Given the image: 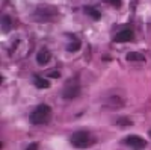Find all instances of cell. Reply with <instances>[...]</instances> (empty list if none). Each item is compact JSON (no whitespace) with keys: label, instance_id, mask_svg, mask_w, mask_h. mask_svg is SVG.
<instances>
[{"label":"cell","instance_id":"30bf717a","mask_svg":"<svg viewBox=\"0 0 151 150\" xmlns=\"http://www.w3.org/2000/svg\"><path fill=\"white\" fill-rule=\"evenodd\" d=\"M33 85L36 86V88H40V90H45V88L50 86V82L47 79L41 78V76H35L33 78Z\"/></svg>","mask_w":151,"mask_h":150},{"label":"cell","instance_id":"ba28073f","mask_svg":"<svg viewBox=\"0 0 151 150\" xmlns=\"http://www.w3.org/2000/svg\"><path fill=\"white\" fill-rule=\"evenodd\" d=\"M83 12H85V14H88V15H89L92 20H95V21L101 20V14H100V11L95 9L94 6H85V8H83Z\"/></svg>","mask_w":151,"mask_h":150},{"label":"cell","instance_id":"277c9868","mask_svg":"<svg viewBox=\"0 0 151 150\" xmlns=\"http://www.w3.org/2000/svg\"><path fill=\"white\" fill-rule=\"evenodd\" d=\"M80 94V83L77 79H68L62 88V97L67 99V100H71V99H76Z\"/></svg>","mask_w":151,"mask_h":150},{"label":"cell","instance_id":"7a4b0ae2","mask_svg":"<svg viewBox=\"0 0 151 150\" xmlns=\"http://www.w3.org/2000/svg\"><path fill=\"white\" fill-rule=\"evenodd\" d=\"M70 143L76 147V149H88L91 147L95 140L92 138V135L86 130H79V132H74L70 138Z\"/></svg>","mask_w":151,"mask_h":150},{"label":"cell","instance_id":"52a82bcc","mask_svg":"<svg viewBox=\"0 0 151 150\" xmlns=\"http://www.w3.org/2000/svg\"><path fill=\"white\" fill-rule=\"evenodd\" d=\"M52 59V53L48 52L47 49H42L41 52H38V55H36V62L40 65H45V64H48V61Z\"/></svg>","mask_w":151,"mask_h":150},{"label":"cell","instance_id":"9a60e30c","mask_svg":"<svg viewBox=\"0 0 151 150\" xmlns=\"http://www.w3.org/2000/svg\"><path fill=\"white\" fill-rule=\"evenodd\" d=\"M38 147H40V144H38V143H32V144H29L26 147V150H38Z\"/></svg>","mask_w":151,"mask_h":150},{"label":"cell","instance_id":"2e32d148","mask_svg":"<svg viewBox=\"0 0 151 150\" xmlns=\"http://www.w3.org/2000/svg\"><path fill=\"white\" fill-rule=\"evenodd\" d=\"M47 76H48V78H56V79H59V78H60V74H59L58 71H50Z\"/></svg>","mask_w":151,"mask_h":150},{"label":"cell","instance_id":"5bb4252c","mask_svg":"<svg viewBox=\"0 0 151 150\" xmlns=\"http://www.w3.org/2000/svg\"><path fill=\"white\" fill-rule=\"evenodd\" d=\"M107 2L115 8H121V0H107Z\"/></svg>","mask_w":151,"mask_h":150},{"label":"cell","instance_id":"3957f363","mask_svg":"<svg viewBox=\"0 0 151 150\" xmlns=\"http://www.w3.org/2000/svg\"><path fill=\"white\" fill-rule=\"evenodd\" d=\"M58 14V9L55 6H48V5H41L38 6L33 14H32V18L35 21H40V23H45V21H50L55 15Z\"/></svg>","mask_w":151,"mask_h":150},{"label":"cell","instance_id":"8992f818","mask_svg":"<svg viewBox=\"0 0 151 150\" xmlns=\"http://www.w3.org/2000/svg\"><path fill=\"white\" fill-rule=\"evenodd\" d=\"M133 36H134V33L130 28H124L115 35L113 40H115V43H129V41L133 40Z\"/></svg>","mask_w":151,"mask_h":150},{"label":"cell","instance_id":"7c38bea8","mask_svg":"<svg viewBox=\"0 0 151 150\" xmlns=\"http://www.w3.org/2000/svg\"><path fill=\"white\" fill-rule=\"evenodd\" d=\"M127 61H144L145 58L141 55V53H137V52H130V53H127Z\"/></svg>","mask_w":151,"mask_h":150},{"label":"cell","instance_id":"e0dca14e","mask_svg":"<svg viewBox=\"0 0 151 150\" xmlns=\"http://www.w3.org/2000/svg\"><path fill=\"white\" fill-rule=\"evenodd\" d=\"M150 136H151V132H150Z\"/></svg>","mask_w":151,"mask_h":150},{"label":"cell","instance_id":"5b68a950","mask_svg":"<svg viewBox=\"0 0 151 150\" xmlns=\"http://www.w3.org/2000/svg\"><path fill=\"white\" fill-rule=\"evenodd\" d=\"M124 144L133 147L134 150H139V149H144L147 146V141L142 138L141 135H129L127 138L124 140Z\"/></svg>","mask_w":151,"mask_h":150},{"label":"cell","instance_id":"4fadbf2b","mask_svg":"<svg viewBox=\"0 0 151 150\" xmlns=\"http://www.w3.org/2000/svg\"><path fill=\"white\" fill-rule=\"evenodd\" d=\"M116 123L119 124V126H130V124H132V121L129 118H119Z\"/></svg>","mask_w":151,"mask_h":150},{"label":"cell","instance_id":"8fae6325","mask_svg":"<svg viewBox=\"0 0 151 150\" xmlns=\"http://www.w3.org/2000/svg\"><path fill=\"white\" fill-rule=\"evenodd\" d=\"M11 28H12V20H11V17H9V15H2V30H3L5 33H8V32L11 30Z\"/></svg>","mask_w":151,"mask_h":150},{"label":"cell","instance_id":"6da1fadb","mask_svg":"<svg viewBox=\"0 0 151 150\" xmlns=\"http://www.w3.org/2000/svg\"><path fill=\"white\" fill-rule=\"evenodd\" d=\"M50 118H52V108H50L48 105H40L36 106L29 115V121L32 124H35V126H40V124H47L50 121Z\"/></svg>","mask_w":151,"mask_h":150},{"label":"cell","instance_id":"9c48e42d","mask_svg":"<svg viewBox=\"0 0 151 150\" xmlns=\"http://www.w3.org/2000/svg\"><path fill=\"white\" fill-rule=\"evenodd\" d=\"M71 38H73V41L67 46V50L68 52H71V53H76V52H79L80 50V47H82V41L79 40V38H76V36H73V35H70Z\"/></svg>","mask_w":151,"mask_h":150}]
</instances>
